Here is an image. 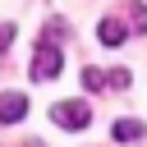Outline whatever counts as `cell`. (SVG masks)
Here are the masks:
<instances>
[{
	"instance_id": "7",
	"label": "cell",
	"mask_w": 147,
	"mask_h": 147,
	"mask_svg": "<svg viewBox=\"0 0 147 147\" xmlns=\"http://www.w3.org/2000/svg\"><path fill=\"white\" fill-rule=\"evenodd\" d=\"M129 18H133V32H147V9H142L138 0L129 5Z\"/></svg>"
},
{
	"instance_id": "6",
	"label": "cell",
	"mask_w": 147,
	"mask_h": 147,
	"mask_svg": "<svg viewBox=\"0 0 147 147\" xmlns=\"http://www.w3.org/2000/svg\"><path fill=\"white\" fill-rule=\"evenodd\" d=\"M83 87L87 92H101L106 87V69H83Z\"/></svg>"
},
{
	"instance_id": "3",
	"label": "cell",
	"mask_w": 147,
	"mask_h": 147,
	"mask_svg": "<svg viewBox=\"0 0 147 147\" xmlns=\"http://www.w3.org/2000/svg\"><path fill=\"white\" fill-rule=\"evenodd\" d=\"M28 115V96L23 92H0V124H18Z\"/></svg>"
},
{
	"instance_id": "4",
	"label": "cell",
	"mask_w": 147,
	"mask_h": 147,
	"mask_svg": "<svg viewBox=\"0 0 147 147\" xmlns=\"http://www.w3.org/2000/svg\"><path fill=\"white\" fill-rule=\"evenodd\" d=\"M96 41H101V46H124L129 32H124L119 18H101V23H96Z\"/></svg>"
},
{
	"instance_id": "2",
	"label": "cell",
	"mask_w": 147,
	"mask_h": 147,
	"mask_svg": "<svg viewBox=\"0 0 147 147\" xmlns=\"http://www.w3.org/2000/svg\"><path fill=\"white\" fill-rule=\"evenodd\" d=\"M51 119H55L60 129H87V124H92V106H87V101H55V106H51Z\"/></svg>"
},
{
	"instance_id": "9",
	"label": "cell",
	"mask_w": 147,
	"mask_h": 147,
	"mask_svg": "<svg viewBox=\"0 0 147 147\" xmlns=\"http://www.w3.org/2000/svg\"><path fill=\"white\" fill-rule=\"evenodd\" d=\"M14 46V23H0V55Z\"/></svg>"
},
{
	"instance_id": "5",
	"label": "cell",
	"mask_w": 147,
	"mask_h": 147,
	"mask_svg": "<svg viewBox=\"0 0 147 147\" xmlns=\"http://www.w3.org/2000/svg\"><path fill=\"white\" fill-rule=\"evenodd\" d=\"M142 133H147V124H138V119H119V124L110 129V138H115V142H138Z\"/></svg>"
},
{
	"instance_id": "1",
	"label": "cell",
	"mask_w": 147,
	"mask_h": 147,
	"mask_svg": "<svg viewBox=\"0 0 147 147\" xmlns=\"http://www.w3.org/2000/svg\"><path fill=\"white\" fill-rule=\"evenodd\" d=\"M60 69H64L60 46L55 41H37V51H32V78L37 83H51V78H60Z\"/></svg>"
},
{
	"instance_id": "8",
	"label": "cell",
	"mask_w": 147,
	"mask_h": 147,
	"mask_svg": "<svg viewBox=\"0 0 147 147\" xmlns=\"http://www.w3.org/2000/svg\"><path fill=\"white\" fill-rule=\"evenodd\" d=\"M106 87H129V69H110L106 74Z\"/></svg>"
}]
</instances>
